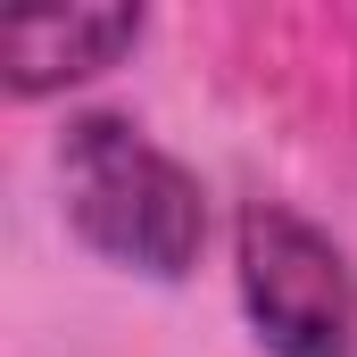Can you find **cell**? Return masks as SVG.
Listing matches in <instances>:
<instances>
[{"label":"cell","mask_w":357,"mask_h":357,"mask_svg":"<svg viewBox=\"0 0 357 357\" xmlns=\"http://www.w3.org/2000/svg\"><path fill=\"white\" fill-rule=\"evenodd\" d=\"M59 183L67 225L108 266L183 282L208 241V191L175 150H158L133 116H67L59 133Z\"/></svg>","instance_id":"cell-1"},{"label":"cell","mask_w":357,"mask_h":357,"mask_svg":"<svg viewBox=\"0 0 357 357\" xmlns=\"http://www.w3.org/2000/svg\"><path fill=\"white\" fill-rule=\"evenodd\" d=\"M142 8H17L0 25V67H8V91L17 100H50L67 84H91L108 75L133 42H142Z\"/></svg>","instance_id":"cell-3"},{"label":"cell","mask_w":357,"mask_h":357,"mask_svg":"<svg viewBox=\"0 0 357 357\" xmlns=\"http://www.w3.org/2000/svg\"><path fill=\"white\" fill-rule=\"evenodd\" d=\"M241 307L266 357H357V282L333 233H316L299 208L250 199L233 233Z\"/></svg>","instance_id":"cell-2"}]
</instances>
